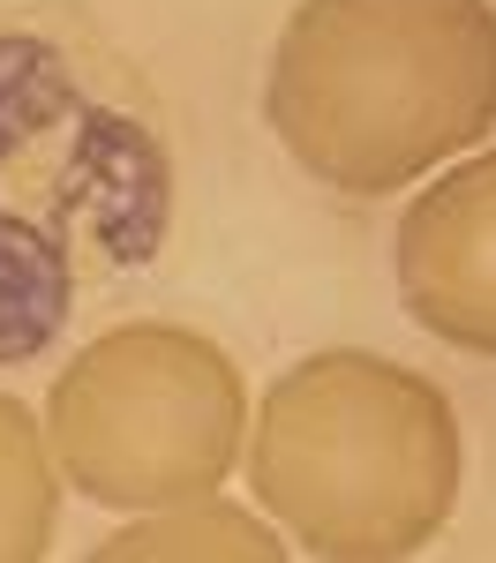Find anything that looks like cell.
<instances>
[{"label": "cell", "instance_id": "4", "mask_svg": "<svg viewBox=\"0 0 496 563\" xmlns=\"http://www.w3.org/2000/svg\"><path fill=\"white\" fill-rule=\"evenodd\" d=\"M241 368L188 323H121L90 339L45 398L60 474L106 511H174L211 496L241 459Z\"/></svg>", "mask_w": 496, "mask_h": 563}, {"label": "cell", "instance_id": "3", "mask_svg": "<svg viewBox=\"0 0 496 563\" xmlns=\"http://www.w3.org/2000/svg\"><path fill=\"white\" fill-rule=\"evenodd\" d=\"M466 443L444 384L361 346L294 361L256 406L249 488L309 556L392 563L444 533Z\"/></svg>", "mask_w": 496, "mask_h": 563}, {"label": "cell", "instance_id": "6", "mask_svg": "<svg viewBox=\"0 0 496 563\" xmlns=\"http://www.w3.org/2000/svg\"><path fill=\"white\" fill-rule=\"evenodd\" d=\"M166 556H233V563H278L286 541L271 533L264 519H249L241 504H174V519H151V526H129L113 533L98 563H166Z\"/></svg>", "mask_w": 496, "mask_h": 563}, {"label": "cell", "instance_id": "2", "mask_svg": "<svg viewBox=\"0 0 496 563\" xmlns=\"http://www.w3.org/2000/svg\"><path fill=\"white\" fill-rule=\"evenodd\" d=\"M264 113L339 196H392L496 121V0H301L271 45Z\"/></svg>", "mask_w": 496, "mask_h": 563}, {"label": "cell", "instance_id": "5", "mask_svg": "<svg viewBox=\"0 0 496 563\" xmlns=\"http://www.w3.org/2000/svg\"><path fill=\"white\" fill-rule=\"evenodd\" d=\"M392 271L429 339L496 361V151L451 166L406 203Z\"/></svg>", "mask_w": 496, "mask_h": 563}, {"label": "cell", "instance_id": "7", "mask_svg": "<svg viewBox=\"0 0 496 563\" xmlns=\"http://www.w3.org/2000/svg\"><path fill=\"white\" fill-rule=\"evenodd\" d=\"M53 511H60V481L45 466V435L31 406L0 390V563H38L53 549Z\"/></svg>", "mask_w": 496, "mask_h": 563}, {"label": "cell", "instance_id": "1", "mask_svg": "<svg viewBox=\"0 0 496 563\" xmlns=\"http://www.w3.org/2000/svg\"><path fill=\"white\" fill-rule=\"evenodd\" d=\"M174 225V151L53 31H0V368L60 346L90 286Z\"/></svg>", "mask_w": 496, "mask_h": 563}]
</instances>
